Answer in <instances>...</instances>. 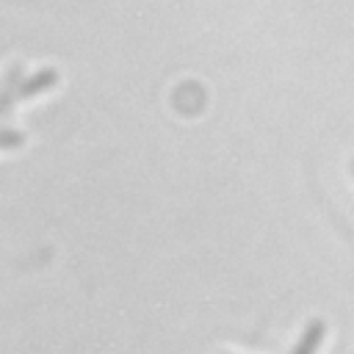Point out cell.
I'll return each instance as SVG.
<instances>
[{
  "instance_id": "obj_1",
  "label": "cell",
  "mask_w": 354,
  "mask_h": 354,
  "mask_svg": "<svg viewBox=\"0 0 354 354\" xmlns=\"http://www.w3.org/2000/svg\"><path fill=\"white\" fill-rule=\"evenodd\" d=\"M58 83V72L55 69H39L36 75H30L28 80H22V86L17 88V97L19 100H30L36 94H41L44 88H53Z\"/></svg>"
},
{
  "instance_id": "obj_2",
  "label": "cell",
  "mask_w": 354,
  "mask_h": 354,
  "mask_svg": "<svg viewBox=\"0 0 354 354\" xmlns=\"http://www.w3.org/2000/svg\"><path fill=\"white\" fill-rule=\"evenodd\" d=\"M324 332H326L324 321H310L307 329H304V335H301V340L296 343L293 354H315L318 346H321V340H324Z\"/></svg>"
},
{
  "instance_id": "obj_3",
  "label": "cell",
  "mask_w": 354,
  "mask_h": 354,
  "mask_svg": "<svg viewBox=\"0 0 354 354\" xmlns=\"http://www.w3.org/2000/svg\"><path fill=\"white\" fill-rule=\"evenodd\" d=\"M22 141V136H17L14 130H3V138H0V144H3V149H8V147H14V144H19Z\"/></svg>"
},
{
  "instance_id": "obj_4",
  "label": "cell",
  "mask_w": 354,
  "mask_h": 354,
  "mask_svg": "<svg viewBox=\"0 0 354 354\" xmlns=\"http://www.w3.org/2000/svg\"><path fill=\"white\" fill-rule=\"evenodd\" d=\"M351 171H354V163H351Z\"/></svg>"
}]
</instances>
